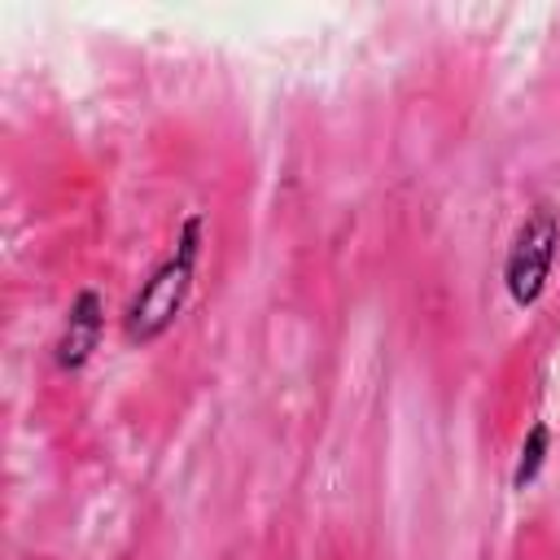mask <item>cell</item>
<instances>
[{
    "mask_svg": "<svg viewBox=\"0 0 560 560\" xmlns=\"http://www.w3.org/2000/svg\"><path fill=\"white\" fill-rule=\"evenodd\" d=\"M201 232H206V219L197 210L184 214L179 236H175V249L149 271V280L127 302V311H122V337L131 346L158 341L179 319V311H184V302L192 293V276H197V258H201Z\"/></svg>",
    "mask_w": 560,
    "mask_h": 560,
    "instance_id": "cell-1",
    "label": "cell"
},
{
    "mask_svg": "<svg viewBox=\"0 0 560 560\" xmlns=\"http://www.w3.org/2000/svg\"><path fill=\"white\" fill-rule=\"evenodd\" d=\"M556 254H560V214L538 201L512 232V245L503 254V289L508 298L525 311L534 306L542 293H547V280H551V267H556Z\"/></svg>",
    "mask_w": 560,
    "mask_h": 560,
    "instance_id": "cell-2",
    "label": "cell"
},
{
    "mask_svg": "<svg viewBox=\"0 0 560 560\" xmlns=\"http://www.w3.org/2000/svg\"><path fill=\"white\" fill-rule=\"evenodd\" d=\"M101 332H105V302L96 289H79L70 311H66V324L57 332V346H52V363L61 372H79L96 346H101Z\"/></svg>",
    "mask_w": 560,
    "mask_h": 560,
    "instance_id": "cell-3",
    "label": "cell"
},
{
    "mask_svg": "<svg viewBox=\"0 0 560 560\" xmlns=\"http://www.w3.org/2000/svg\"><path fill=\"white\" fill-rule=\"evenodd\" d=\"M547 446H551L547 424H542V420L529 424V433H525V442H521V455H516V468H512V486H516V490H525V486L538 481V472H542V464H547Z\"/></svg>",
    "mask_w": 560,
    "mask_h": 560,
    "instance_id": "cell-4",
    "label": "cell"
}]
</instances>
